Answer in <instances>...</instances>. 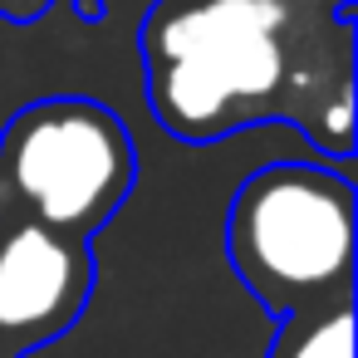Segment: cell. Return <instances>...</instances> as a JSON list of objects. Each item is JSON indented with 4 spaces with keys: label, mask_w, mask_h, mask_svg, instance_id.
<instances>
[{
    "label": "cell",
    "mask_w": 358,
    "mask_h": 358,
    "mask_svg": "<svg viewBox=\"0 0 358 358\" xmlns=\"http://www.w3.org/2000/svg\"><path fill=\"white\" fill-rule=\"evenodd\" d=\"M285 25V0H157L143 25L157 123L187 143H211L270 118L289 84Z\"/></svg>",
    "instance_id": "6da1fadb"
},
{
    "label": "cell",
    "mask_w": 358,
    "mask_h": 358,
    "mask_svg": "<svg viewBox=\"0 0 358 358\" xmlns=\"http://www.w3.org/2000/svg\"><path fill=\"white\" fill-rule=\"evenodd\" d=\"M133 177V138L94 99H40L0 133V216L89 241L128 201Z\"/></svg>",
    "instance_id": "3957f363"
},
{
    "label": "cell",
    "mask_w": 358,
    "mask_h": 358,
    "mask_svg": "<svg viewBox=\"0 0 358 358\" xmlns=\"http://www.w3.org/2000/svg\"><path fill=\"white\" fill-rule=\"evenodd\" d=\"M226 255L270 319L353 299V182L319 162L260 167L226 211Z\"/></svg>",
    "instance_id": "7a4b0ae2"
},
{
    "label": "cell",
    "mask_w": 358,
    "mask_h": 358,
    "mask_svg": "<svg viewBox=\"0 0 358 358\" xmlns=\"http://www.w3.org/2000/svg\"><path fill=\"white\" fill-rule=\"evenodd\" d=\"M89 294V241L50 231L40 221L0 216V358H25L30 348L74 329Z\"/></svg>",
    "instance_id": "277c9868"
},
{
    "label": "cell",
    "mask_w": 358,
    "mask_h": 358,
    "mask_svg": "<svg viewBox=\"0 0 358 358\" xmlns=\"http://www.w3.org/2000/svg\"><path fill=\"white\" fill-rule=\"evenodd\" d=\"M265 358H353V299L294 309L275 319V338Z\"/></svg>",
    "instance_id": "5b68a950"
}]
</instances>
